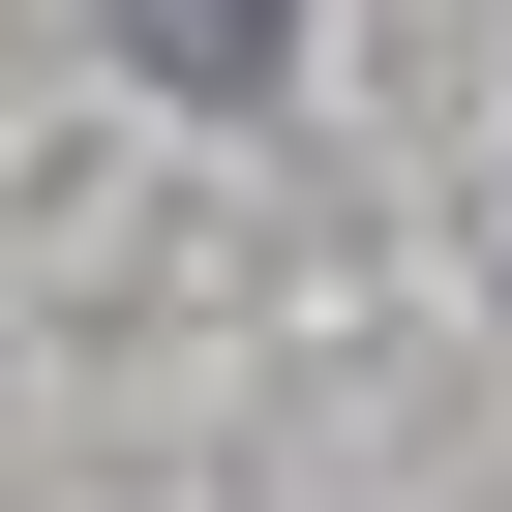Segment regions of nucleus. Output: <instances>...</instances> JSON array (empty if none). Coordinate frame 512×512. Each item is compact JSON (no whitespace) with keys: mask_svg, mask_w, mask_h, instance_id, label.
<instances>
[{"mask_svg":"<svg viewBox=\"0 0 512 512\" xmlns=\"http://www.w3.org/2000/svg\"><path fill=\"white\" fill-rule=\"evenodd\" d=\"M121 61H151V91H272V61H302V0H121Z\"/></svg>","mask_w":512,"mask_h":512,"instance_id":"nucleus-1","label":"nucleus"}]
</instances>
